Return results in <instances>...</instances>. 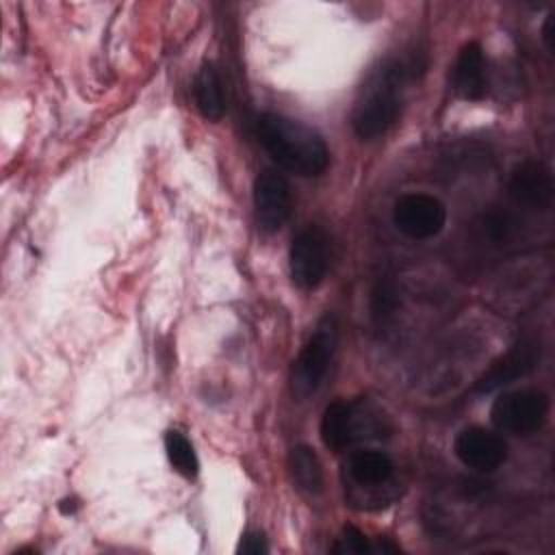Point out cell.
Returning <instances> with one entry per match:
<instances>
[{
	"label": "cell",
	"instance_id": "e0dca14e",
	"mask_svg": "<svg viewBox=\"0 0 555 555\" xmlns=\"http://www.w3.org/2000/svg\"><path fill=\"white\" fill-rule=\"evenodd\" d=\"M399 308L397 282L388 275L379 278L371 291V314L375 321H388Z\"/></svg>",
	"mask_w": 555,
	"mask_h": 555
},
{
	"label": "cell",
	"instance_id": "2e32d148",
	"mask_svg": "<svg viewBox=\"0 0 555 555\" xmlns=\"http://www.w3.org/2000/svg\"><path fill=\"white\" fill-rule=\"evenodd\" d=\"M165 453L169 464L176 468V473H180L186 479H193L199 470V460L195 455L193 444L189 442V438L176 429H169L165 434Z\"/></svg>",
	"mask_w": 555,
	"mask_h": 555
},
{
	"label": "cell",
	"instance_id": "ba28073f",
	"mask_svg": "<svg viewBox=\"0 0 555 555\" xmlns=\"http://www.w3.org/2000/svg\"><path fill=\"white\" fill-rule=\"evenodd\" d=\"M540 360V340L535 338H520L507 353L496 358L488 371L475 382L473 390L479 395L499 390L525 375H529Z\"/></svg>",
	"mask_w": 555,
	"mask_h": 555
},
{
	"label": "cell",
	"instance_id": "6da1fadb",
	"mask_svg": "<svg viewBox=\"0 0 555 555\" xmlns=\"http://www.w3.org/2000/svg\"><path fill=\"white\" fill-rule=\"evenodd\" d=\"M256 137L264 152L291 173L319 176L330 165V150L323 137L297 119L264 113L256 121Z\"/></svg>",
	"mask_w": 555,
	"mask_h": 555
},
{
	"label": "cell",
	"instance_id": "d6986e66",
	"mask_svg": "<svg viewBox=\"0 0 555 555\" xmlns=\"http://www.w3.org/2000/svg\"><path fill=\"white\" fill-rule=\"evenodd\" d=\"M371 551V544L366 540V535L356 529V527H345L343 535L338 538V542L332 546V553L338 555H366Z\"/></svg>",
	"mask_w": 555,
	"mask_h": 555
},
{
	"label": "cell",
	"instance_id": "277c9868",
	"mask_svg": "<svg viewBox=\"0 0 555 555\" xmlns=\"http://www.w3.org/2000/svg\"><path fill=\"white\" fill-rule=\"evenodd\" d=\"M548 397L535 388L509 390L494 399L490 418L492 423L514 436H531L546 423Z\"/></svg>",
	"mask_w": 555,
	"mask_h": 555
},
{
	"label": "cell",
	"instance_id": "7a4b0ae2",
	"mask_svg": "<svg viewBox=\"0 0 555 555\" xmlns=\"http://www.w3.org/2000/svg\"><path fill=\"white\" fill-rule=\"evenodd\" d=\"M403 72L405 69L399 61H390L384 65V69H379V74L366 87L364 98L356 104L351 115L353 132L360 139L371 141L375 137H382L397 121L401 111L399 85H401Z\"/></svg>",
	"mask_w": 555,
	"mask_h": 555
},
{
	"label": "cell",
	"instance_id": "3957f363",
	"mask_svg": "<svg viewBox=\"0 0 555 555\" xmlns=\"http://www.w3.org/2000/svg\"><path fill=\"white\" fill-rule=\"evenodd\" d=\"M336 345H338V321L334 314H325L317 323L314 332L310 334V338L306 340V345L301 347L299 356L293 362L291 392L295 399L304 401L312 392H317V388L321 386L327 373Z\"/></svg>",
	"mask_w": 555,
	"mask_h": 555
},
{
	"label": "cell",
	"instance_id": "5bb4252c",
	"mask_svg": "<svg viewBox=\"0 0 555 555\" xmlns=\"http://www.w3.org/2000/svg\"><path fill=\"white\" fill-rule=\"evenodd\" d=\"M349 475L360 486H379L386 483L392 477L395 464L392 460L382 451H356L349 457Z\"/></svg>",
	"mask_w": 555,
	"mask_h": 555
},
{
	"label": "cell",
	"instance_id": "8fae6325",
	"mask_svg": "<svg viewBox=\"0 0 555 555\" xmlns=\"http://www.w3.org/2000/svg\"><path fill=\"white\" fill-rule=\"evenodd\" d=\"M453 87L466 100H481L486 95V63L479 43H466L453 65Z\"/></svg>",
	"mask_w": 555,
	"mask_h": 555
},
{
	"label": "cell",
	"instance_id": "9a60e30c",
	"mask_svg": "<svg viewBox=\"0 0 555 555\" xmlns=\"http://www.w3.org/2000/svg\"><path fill=\"white\" fill-rule=\"evenodd\" d=\"M288 468L295 486L306 494H319L323 490L321 462L312 447L297 444L288 453Z\"/></svg>",
	"mask_w": 555,
	"mask_h": 555
},
{
	"label": "cell",
	"instance_id": "7c38bea8",
	"mask_svg": "<svg viewBox=\"0 0 555 555\" xmlns=\"http://www.w3.org/2000/svg\"><path fill=\"white\" fill-rule=\"evenodd\" d=\"M356 414H358L356 403H347V401L330 403L321 418L323 444L334 451L349 447L360 436Z\"/></svg>",
	"mask_w": 555,
	"mask_h": 555
},
{
	"label": "cell",
	"instance_id": "ffe728a7",
	"mask_svg": "<svg viewBox=\"0 0 555 555\" xmlns=\"http://www.w3.org/2000/svg\"><path fill=\"white\" fill-rule=\"evenodd\" d=\"M267 551H269V544H267L264 533H260V531L245 533L241 544H238V553H245V555H260V553H267Z\"/></svg>",
	"mask_w": 555,
	"mask_h": 555
},
{
	"label": "cell",
	"instance_id": "30bf717a",
	"mask_svg": "<svg viewBox=\"0 0 555 555\" xmlns=\"http://www.w3.org/2000/svg\"><path fill=\"white\" fill-rule=\"evenodd\" d=\"M553 176L551 169L538 160H522L516 165L507 180L509 197L525 208L546 210L553 204Z\"/></svg>",
	"mask_w": 555,
	"mask_h": 555
},
{
	"label": "cell",
	"instance_id": "52a82bcc",
	"mask_svg": "<svg viewBox=\"0 0 555 555\" xmlns=\"http://www.w3.org/2000/svg\"><path fill=\"white\" fill-rule=\"evenodd\" d=\"M256 221L264 232H278L293 212L288 180L275 169H264L254 180Z\"/></svg>",
	"mask_w": 555,
	"mask_h": 555
},
{
	"label": "cell",
	"instance_id": "9c48e42d",
	"mask_svg": "<svg viewBox=\"0 0 555 555\" xmlns=\"http://www.w3.org/2000/svg\"><path fill=\"white\" fill-rule=\"evenodd\" d=\"M453 451L457 460L479 473L496 470L507 457L505 440L483 427H466L453 440Z\"/></svg>",
	"mask_w": 555,
	"mask_h": 555
},
{
	"label": "cell",
	"instance_id": "5b68a950",
	"mask_svg": "<svg viewBox=\"0 0 555 555\" xmlns=\"http://www.w3.org/2000/svg\"><path fill=\"white\" fill-rule=\"evenodd\" d=\"M291 278L304 291H314L327 275L332 243L323 228H304L291 245Z\"/></svg>",
	"mask_w": 555,
	"mask_h": 555
},
{
	"label": "cell",
	"instance_id": "4fadbf2b",
	"mask_svg": "<svg viewBox=\"0 0 555 555\" xmlns=\"http://www.w3.org/2000/svg\"><path fill=\"white\" fill-rule=\"evenodd\" d=\"M193 95H195V106L197 111L210 119L219 121L225 113V98H223V82L219 72L215 69L212 63H202V67L195 74L193 82Z\"/></svg>",
	"mask_w": 555,
	"mask_h": 555
},
{
	"label": "cell",
	"instance_id": "7402d4cb",
	"mask_svg": "<svg viewBox=\"0 0 555 555\" xmlns=\"http://www.w3.org/2000/svg\"><path fill=\"white\" fill-rule=\"evenodd\" d=\"M76 507H78V501H76V499H63V501L59 503V509H61L63 514H74Z\"/></svg>",
	"mask_w": 555,
	"mask_h": 555
},
{
	"label": "cell",
	"instance_id": "44dd1931",
	"mask_svg": "<svg viewBox=\"0 0 555 555\" xmlns=\"http://www.w3.org/2000/svg\"><path fill=\"white\" fill-rule=\"evenodd\" d=\"M553 17H555V15H546L544 26H542V39H544V43H546L548 50H553Z\"/></svg>",
	"mask_w": 555,
	"mask_h": 555
},
{
	"label": "cell",
	"instance_id": "ac0fdd59",
	"mask_svg": "<svg viewBox=\"0 0 555 555\" xmlns=\"http://www.w3.org/2000/svg\"><path fill=\"white\" fill-rule=\"evenodd\" d=\"M481 228H483V234L496 243V245H505L507 241L514 238L516 230H518V221L514 219L512 212L507 210H490L483 215V221H481Z\"/></svg>",
	"mask_w": 555,
	"mask_h": 555
},
{
	"label": "cell",
	"instance_id": "8992f818",
	"mask_svg": "<svg viewBox=\"0 0 555 555\" xmlns=\"http://www.w3.org/2000/svg\"><path fill=\"white\" fill-rule=\"evenodd\" d=\"M395 228L414 241L436 236L447 221L444 204L427 193H408L392 208Z\"/></svg>",
	"mask_w": 555,
	"mask_h": 555
}]
</instances>
